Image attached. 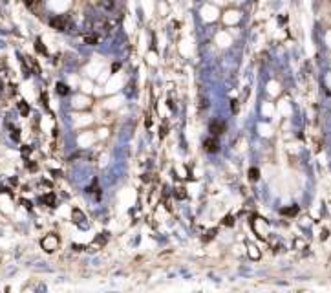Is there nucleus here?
<instances>
[{
  "label": "nucleus",
  "mask_w": 331,
  "mask_h": 293,
  "mask_svg": "<svg viewBox=\"0 0 331 293\" xmlns=\"http://www.w3.org/2000/svg\"><path fill=\"white\" fill-rule=\"evenodd\" d=\"M35 50H37L39 53H42V55H46V53H48V50H46V46H42V41H40V39H37V41H35Z\"/></svg>",
  "instance_id": "obj_8"
},
{
  "label": "nucleus",
  "mask_w": 331,
  "mask_h": 293,
  "mask_svg": "<svg viewBox=\"0 0 331 293\" xmlns=\"http://www.w3.org/2000/svg\"><path fill=\"white\" fill-rule=\"evenodd\" d=\"M203 148L207 150V152H218V148H220V141L216 139V137H209V139H205L203 141Z\"/></svg>",
  "instance_id": "obj_3"
},
{
  "label": "nucleus",
  "mask_w": 331,
  "mask_h": 293,
  "mask_svg": "<svg viewBox=\"0 0 331 293\" xmlns=\"http://www.w3.org/2000/svg\"><path fill=\"white\" fill-rule=\"evenodd\" d=\"M101 4H103V8H106V9H114V0H101Z\"/></svg>",
  "instance_id": "obj_12"
},
{
  "label": "nucleus",
  "mask_w": 331,
  "mask_h": 293,
  "mask_svg": "<svg viewBox=\"0 0 331 293\" xmlns=\"http://www.w3.org/2000/svg\"><path fill=\"white\" fill-rule=\"evenodd\" d=\"M57 244H59V238H57L55 235H48V236H46V238L42 240V247H44V249H46L48 253H51L55 247H57Z\"/></svg>",
  "instance_id": "obj_2"
},
{
  "label": "nucleus",
  "mask_w": 331,
  "mask_h": 293,
  "mask_svg": "<svg viewBox=\"0 0 331 293\" xmlns=\"http://www.w3.org/2000/svg\"><path fill=\"white\" fill-rule=\"evenodd\" d=\"M19 110H20L22 115H28L29 114V106H28V103H26V101H20V103H19Z\"/></svg>",
  "instance_id": "obj_9"
},
{
  "label": "nucleus",
  "mask_w": 331,
  "mask_h": 293,
  "mask_svg": "<svg viewBox=\"0 0 331 293\" xmlns=\"http://www.w3.org/2000/svg\"><path fill=\"white\" fill-rule=\"evenodd\" d=\"M26 167L31 169V170H35V169H37V165H35V163H29V161H26Z\"/></svg>",
  "instance_id": "obj_20"
},
{
  "label": "nucleus",
  "mask_w": 331,
  "mask_h": 293,
  "mask_svg": "<svg viewBox=\"0 0 331 293\" xmlns=\"http://www.w3.org/2000/svg\"><path fill=\"white\" fill-rule=\"evenodd\" d=\"M24 2H26V6H29V8H35V6L40 4V0H24Z\"/></svg>",
  "instance_id": "obj_13"
},
{
  "label": "nucleus",
  "mask_w": 331,
  "mask_h": 293,
  "mask_svg": "<svg viewBox=\"0 0 331 293\" xmlns=\"http://www.w3.org/2000/svg\"><path fill=\"white\" fill-rule=\"evenodd\" d=\"M73 214H75V216H77V218H79V222L83 220V213H81V211H79V209H75V211H73Z\"/></svg>",
  "instance_id": "obj_19"
},
{
  "label": "nucleus",
  "mask_w": 331,
  "mask_h": 293,
  "mask_svg": "<svg viewBox=\"0 0 331 293\" xmlns=\"http://www.w3.org/2000/svg\"><path fill=\"white\" fill-rule=\"evenodd\" d=\"M84 42L86 44H90V46H95L97 42H99V39H97V35H86Z\"/></svg>",
  "instance_id": "obj_10"
},
{
  "label": "nucleus",
  "mask_w": 331,
  "mask_h": 293,
  "mask_svg": "<svg viewBox=\"0 0 331 293\" xmlns=\"http://www.w3.org/2000/svg\"><path fill=\"white\" fill-rule=\"evenodd\" d=\"M209 130L212 132L214 136H218V134H222L225 130V123H220V121H212L211 125H209Z\"/></svg>",
  "instance_id": "obj_4"
},
{
  "label": "nucleus",
  "mask_w": 331,
  "mask_h": 293,
  "mask_svg": "<svg viewBox=\"0 0 331 293\" xmlns=\"http://www.w3.org/2000/svg\"><path fill=\"white\" fill-rule=\"evenodd\" d=\"M119 68H121V64H119V63H115L114 66H112V70H114V72H115V70H119Z\"/></svg>",
  "instance_id": "obj_22"
},
{
  "label": "nucleus",
  "mask_w": 331,
  "mask_h": 293,
  "mask_svg": "<svg viewBox=\"0 0 331 293\" xmlns=\"http://www.w3.org/2000/svg\"><path fill=\"white\" fill-rule=\"evenodd\" d=\"M22 205L26 207L28 211H31V202H26V200H22Z\"/></svg>",
  "instance_id": "obj_17"
},
{
  "label": "nucleus",
  "mask_w": 331,
  "mask_h": 293,
  "mask_svg": "<svg viewBox=\"0 0 331 293\" xmlns=\"http://www.w3.org/2000/svg\"><path fill=\"white\" fill-rule=\"evenodd\" d=\"M11 137H13V139H20V130H19V128H15V130L11 132Z\"/></svg>",
  "instance_id": "obj_14"
},
{
  "label": "nucleus",
  "mask_w": 331,
  "mask_h": 293,
  "mask_svg": "<svg viewBox=\"0 0 331 293\" xmlns=\"http://www.w3.org/2000/svg\"><path fill=\"white\" fill-rule=\"evenodd\" d=\"M55 90H57V94H59V95H68V94H70V88H68L64 83H57Z\"/></svg>",
  "instance_id": "obj_6"
},
{
  "label": "nucleus",
  "mask_w": 331,
  "mask_h": 293,
  "mask_svg": "<svg viewBox=\"0 0 331 293\" xmlns=\"http://www.w3.org/2000/svg\"><path fill=\"white\" fill-rule=\"evenodd\" d=\"M280 213H282V214H286V216H295V214L298 213V205H293V207H284Z\"/></svg>",
  "instance_id": "obj_5"
},
{
  "label": "nucleus",
  "mask_w": 331,
  "mask_h": 293,
  "mask_svg": "<svg viewBox=\"0 0 331 293\" xmlns=\"http://www.w3.org/2000/svg\"><path fill=\"white\" fill-rule=\"evenodd\" d=\"M31 154V146H22V156H28Z\"/></svg>",
  "instance_id": "obj_15"
},
{
  "label": "nucleus",
  "mask_w": 331,
  "mask_h": 293,
  "mask_svg": "<svg viewBox=\"0 0 331 293\" xmlns=\"http://www.w3.org/2000/svg\"><path fill=\"white\" fill-rule=\"evenodd\" d=\"M231 108H232V112H238V105H236V101H232V105H231Z\"/></svg>",
  "instance_id": "obj_21"
},
{
  "label": "nucleus",
  "mask_w": 331,
  "mask_h": 293,
  "mask_svg": "<svg viewBox=\"0 0 331 293\" xmlns=\"http://www.w3.org/2000/svg\"><path fill=\"white\" fill-rule=\"evenodd\" d=\"M50 24H51V28L57 30V31H68L70 26H72V22H70L68 17H53V19L50 20Z\"/></svg>",
  "instance_id": "obj_1"
},
{
  "label": "nucleus",
  "mask_w": 331,
  "mask_h": 293,
  "mask_svg": "<svg viewBox=\"0 0 331 293\" xmlns=\"http://www.w3.org/2000/svg\"><path fill=\"white\" fill-rule=\"evenodd\" d=\"M249 178L253 180V181H256L260 178V170L258 169H249Z\"/></svg>",
  "instance_id": "obj_11"
},
{
  "label": "nucleus",
  "mask_w": 331,
  "mask_h": 293,
  "mask_svg": "<svg viewBox=\"0 0 331 293\" xmlns=\"http://www.w3.org/2000/svg\"><path fill=\"white\" fill-rule=\"evenodd\" d=\"M42 202H44V203H48L50 207H53V205H55V194H53V192H50V194L42 196Z\"/></svg>",
  "instance_id": "obj_7"
},
{
  "label": "nucleus",
  "mask_w": 331,
  "mask_h": 293,
  "mask_svg": "<svg viewBox=\"0 0 331 293\" xmlns=\"http://www.w3.org/2000/svg\"><path fill=\"white\" fill-rule=\"evenodd\" d=\"M223 224H225V225H232V224H234V218H232V216H227Z\"/></svg>",
  "instance_id": "obj_16"
},
{
  "label": "nucleus",
  "mask_w": 331,
  "mask_h": 293,
  "mask_svg": "<svg viewBox=\"0 0 331 293\" xmlns=\"http://www.w3.org/2000/svg\"><path fill=\"white\" fill-rule=\"evenodd\" d=\"M185 189H178V198H185Z\"/></svg>",
  "instance_id": "obj_18"
}]
</instances>
